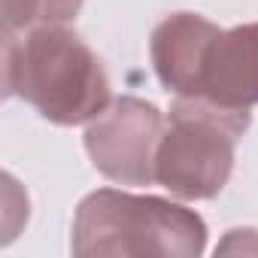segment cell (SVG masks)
<instances>
[{
  "label": "cell",
  "mask_w": 258,
  "mask_h": 258,
  "mask_svg": "<svg viewBox=\"0 0 258 258\" xmlns=\"http://www.w3.org/2000/svg\"><path fill=\"white\" fill-rule=\"evenodd\" d=\"M4 88L61 127L88 124L112 100L97 52L64 25L4 34Z\"/></svg>",
  "instance_id": "1"
},
{
  "label": "cell",
  "mask_w": 258,
  "mask_h": 258,
  "mask_svg": "<svg viewBox=\"0 0 258 258\" xmlns=\"http://www.w3.org/2000/svg\"><path fill=\"white\" fill-rule=\"evenodd\" d=\"M70 249L82 258H198L207 249V225L195 210L164 198L97 188L76 207Z\"/></svg>",
  "instance_id": "2"
},
{
  "label": "cell",
  "mask_w": 258,
  "mask_h": 258,
  "mask_svg": "<svg viewBox=\"0 0 258 258\" xmlns=\"http://www.w3.org/2000/svg\"><path fill=\"white\" fill-rule=\"evenodd\" d=\"M249 124V109H228L204 97H176L155 152V182L182 201L216 198L231 179L237 143Z\"/></svg>",
  "instance_id": "3"
},
{
  "label": "cell",
  "mask_w": 258,
  "mask_h": 258,
  "mask_svg": "<svg viewBox=\"0 0 258 258\" xmlns=\"http://www.w3.org/2000/svg\"><path fill=\"white\" fill-rule=\"evenodd\" d=\"M164 115L155 103L121 94L85 124V152L100 176L118 185L155 182V152Z\"/></svg>",
  "instance_id": "4"
},
{
  "label": "cell",
  "mask_w": 258,
  "mask_h": 258,
  "mask_svg": "<svg viewBox=\"0 0 258 258\" xmlns=\"http://www.w3.org/2000/svg\"><path fill=\"white\" fill-rule=\"evenodd\" d=\"M195 97L228 109L258 106V22L219 31L207 52Z\"/></svg>",
  "instance_id": "5"
},
{
  "label": "cell",
  "mask_w": 258,
  "mask_h": 258,
  "mask_svg": "<svg viewBox=\"0 0 258 258\" xmlns=\"http://www.w3.org/2000/svg\"><path fill=\"white\" fill-rule=\"evenodd\" d=\"M219 31V25L198 13H173L158 22L149 40V55L158 82L176 97H195L207 52Z\"/></svg>",
  "instance_id": "6"
},
{
  "label": "cell",
  "mask_w": 258,
  "mask_h": 258,
  "mask_svg": "<svg viewBox=\"0 0 258 258\" xmlns=\"http://www.w3.org/2000/svg\"><path fill=\"white\" fill-rule=\"evenodd\" d=\"M85 0H4V34L37 25H67L79 16Z\"/></svg>",
  "instance_id": "7"
},
{
  "label": "cell",
  "mask_w": 258,
  "mask_h": 258,
  "mask_svg": "<svg viewBox=\"0 0 258 258\" xmlns=\"http://www.w3.org/2000/svg\"><path fill=\"white\" fill-rule=\"evenodd\" d=\"M216 252H258V231H252V228H234V231H228V237L219 243V249Z\"/></svg>",
  "instance_id": "8"
}]
</instances>
